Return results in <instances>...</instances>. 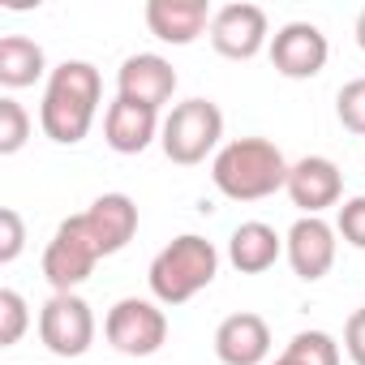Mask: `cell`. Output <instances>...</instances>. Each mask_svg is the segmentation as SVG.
Segmentation results:
<instances>
[{"mask_svg": "<svg viewBox=\"0 0 365 365\" xmlns=\"http://www.w3.org/2000/svg\"><path fill=\"white\" fill-rule=\"evenodd\" d=\"M267 52H271L275 73L288 78V82H309L331 61V43H327V35L314 22H288V26H279L271 35V48Z\"/></svg>", "mask_w": 365, "mask_h": 365, "instance_id": "cell-9", "label": "cell"}, {"mask_svg": "<svg viewBox=\"0 0 365 365\" xmlns=\"http://www.w3.org/2000/svg\"><path fill=\"white\" fill-rule=\"evenodd\" d=\"M279 258H284V237H279L271 224L245 220V224L232 228V237H228V262H232L241 275H262V271H271Z\"/></svg>", "mask_w": 365, "mask_h": 365, "instance_id": "cell-17", "label": "cell"}, {"mask_svg": "<svg viewBox=\"0 0 365 365\" xmlns=\"http://www.w3.org/2000/svg\"><path fill=\"white\" fill-rule=\"evenodd\" d=\"M116 95L133 99V103H146V108L159 112L176 95V69H172V61H163L159 52H133V56H125L120 69H116Z\"/></svg>", "mask_w": 365, "mask_h": 365, "instance_id": "cell-12", "label": "cell"}, {"mask_svg": "<svg viewBox=\"0 0 365 365\" xmlns=\"http://www.w3.org/2000/svg\"><path fill=\"white\" fill-rule=\"evenodd\" d=\"M82 220H86V228L95 232L103 258H112V254H120V250L133 241V232H138V202H133L129 194H99V198L82 211Z\"/></svg>", "mask_w": 365, "mask_h": 365, "instance_id": "cell-16", "label": "cell"}, {"mask_svg": "<svg viewBox=\"0 0 365 365\" xmlns=\"http://www.w3.org/2000/svg\"><path fill=\"white\" fill-rule=\"evenodd\" d=\"M220 142H224V112L215 99H185L176 103L168 116H163V133H159V146L172 163L180 168H194V163H207V155L215 159L220 155Z\"/></svg>", "mask_w": 365, "mask_h": 365, "instance_id": "cell-4", "label": "cell"}, {"mask_svg": "<svg viewBox=\"0 0 365 365\" xmlns=\"http://www.w3.org/2000/svg\"><path fill=\"white\" fill-rule=\"evenodd\" d=\"M211 18L215 9L207 0H146V31L172 48H185L202 31H211Z\"/></svg>", "mask_w": 365, "mask_h": 365, "instance_id": "cell-14", "label": "cell"}, {"mask_svg": "<svg viewBox=\"0 0 365 365\" xmlns=\"http://www.w3.org/2000/svg\"><path fill=\"white\" fill-rule=\"evenodd\" d=\"M215 356L224 365H267L271 361V327L262 314H228L215 327Z\"/></svg>", "mask_w": 365, "mask_h": 365, "instance_id": "cell-13", "label": "cell"}, {"mask_svg": "<svg viewBox=\"0 0 365 365\" xmlns=\"http://www.w3.org/2000/svg\"><path fill=\"white\" fill-rule=\"evenodd\" d=\"M335 232L352 245V250H365V194L348 198L335 215Z\"/></svg>", "mask_w": 365, "mask_h": 365, "instance_id": "cell-24", "label": "cell"}, {"mask_svg": "<svg viewBox=\"0 0 365 365\" xmlns=\"http://www.w3.org/2000/svg\"><path fill=\"white\" fill-rule=\"evenodd\" d=\"M335 116H339V125H344L348 133L365 138V78H352V82L339 86V95H335Z\"/></svg>", "mask_w": 365, "mask_h": 365, "instance_id": "cell-22", "label": "cell"}, {"mask_svg": "<svg viewBox=\"0 0 365 365\" xmlns=\"http://www.w3.org/2000/svg\"><path fill=\"white\" fill-rule=\"evenodd\" d=\"M22 250H26V224H22V215L14 207H5L0 211V267L18 262Z\"/></svg>", "mask_w": 365, "mask_h": 365, "instance_id": "cell-23", "label": "cell"}, {"mask_svg": "<svg viewBox=\"0 0 365 365\" xmlns=\"http://www.w3.org/2000/svg\"><path fill=\"white\" fill-rule=\"evenodd\" d=\"M31 327V309L26 297L18 288H0V348H14Z\"/></svg>", "mask_w": 365, "mask_h": 365, "instance_id": "cell-20", "label": "cell"}, {"mask_svg": "<svg viewBox=\"0 0 365 365\" xmlns=\"http://www.w3.org/2000/svg\"><path fill=\"white\" fill-rule=\"evenodd\" d=\"M39 339L52 356H86L95 344V309L78 292H52L39 309Z\"/></svg>", "mask_w": 365, "mask_h": 365, "instance_id": "cell-7", "label": "cell"}, {"mask_svg": "<svg viewBox=\"0 0 365 365\" xmlns=\"http://www.w3.org/2000/svg\"><path fill=\"white\" fill-rule=\"evenodd\" d=\"M335 237H339L335 224H327L322 215H301L284 237V258H288L292 275L305 284H318L335 267V250H339Z\"/></svg>", "mask_w": 365, "mask_h": 365, "instance_id": "cell-10", "label": "cell"}, {"mask_svg": "<svg viewBox=\"0 0 365 365\" xmlns=\"http://www.w3.org/2000/svg\"><path fill=\"white\" fill-rule=\"evenodd\" d=\"M159 133H163V120L146 103H133V99H120L116 95L108 103V112H103V142L116 155H142Z\"/></svg>", "mask_w": 365, "mask_h": 365, "instance_id": "cell-15", "label": "cell"}, {"mask_svg": "<svg viewBox=\"0 0 365 365\" xmlns=\"http://www.w3.org/2000/svg\"><path fill=\"white\" fill-rule=\"evenodd\" d=\"M99 258H103V250H99L95 232L86 228V220L69 215L43 250V279L52 284V292H78V284L91 279Z\"/></svg>", "mask_w": 365, "mask_h": 365, "instance_id": "cell-5", "label": "cell"}, {"mask_svg": "<svg viewBox=\"0 0 365 365\" xmlns=\"http://www.w3.org/2000/svg\"><path fill=\"white\" fill-rule=\"evenodd\" d=\"M344 352H348L352 365H365V305L352 309L348 322H344Z\"/></svg>", "mask_w": 365, "mask_h": 365, "instance_id": "cell-25", "label": "cell"}, {"mask_svg": "<svg viewBox=\"0 0 365 365\" xmlns=\"http://www.w3.org/2000/svg\"><path fill=\"white\" fill-rule=\"evenodd\" d=\"M26 138H31V112L14 95H5L0 99V155H18Z\"/></svg>", "mask_w": 365, "mask_h": 365, "instance_id": "cell-19", "label": "cell"}, {"mask_svg": "<svg viewBox=\"0 0 365 365\" xmlns=\"http://www.w3.org/2000/svg\"><path fill=\"white\" fill-rule=\"evenodd\" d=\"M211 48L228 61H254L262 48H271V22L262 5H250V0H232V5H220L211 18Z\"/></svg>", "mask_w": 365, "mask_h": 365, "instance_id": "cell-8", "label": "cell"}, {"mask_svg": "<svg viewBox=\"0 0 365 365\" xmlns=\"http://www.w3.org/2000/svg\"><path fill=\"white\" fill-rule=\"evenodd\" d=\"M267 365H305V361H301L297 352H288V348H284V352H279L275 361H267Z\"/></svg>", "mask_w": 365, "mask_h": 365, "instance_id": "cell-26", "label": "cell"}, {"mask_svg": "<svg viewBox=\"0 0 365 365\" xmlns=\"http://www.w3.org/2000/svg\"><path fill=\"white\" fill-rule=\"evenodd\" d=\"M215 275H220V250H215V241H207L198 232H185V237L168 241L150 258L146 284H150V297L159 305H185L202 288H211Z\"/></svg>", "mask_w": 365, "mask_h": 365, "instance_id": "cell-3", "label": "cell"}, {"mask_svg": "<svg viewBox=\"0 0 365 365\" xmlns=\"http://www.w3.org/2000/svg\"><path fill=\"white\" fill-rule=\"evenodd\" d=\"M292 163L271 138H232L220 146L211 159V180L215 190L232 202H262L279 190H288Z\"/></svg>", "mask_w": 365, "mask_h": 365, "instance_id": "cell-2", "label": "cell"}, {"mask_svg": "<svg viewBox=\"0 0 365 365\" xmlns=\"http://www.w3.org/2000/svg\"><path fill=\"white\" fill-rule=\"evenodd\" d=\"M103 99V78L91 61H61L48 73L43 86V103H39V129L61 142V146H78L99 112Z\"/></svg>", "mask_w": 365, "mask_h": 365, "instance_id": "cell-1", "label": "cell"}, {"mask_svg": "<svg viewBox=\"0 0 365 365\" xmlns=\"http://www.w3.org/2000/svg\"><path fill=\"white\" fill-rule=\"evenodd\" d=\"M292 207H301L305 215H322L327 207H339L344 198V172L335 168V159L327 155H305L292 163L288 172V190Z\"/></svg>", "mask_w": 365, "mask_h": 365, "instance_id": "cell-11", "label": "cell"}, {"mask_svg": "<svg viewBox=\"0 0 365 365\" xmlns=\"http://www.w3.org/2000/svg\"><path fill=\"white\" fill-rule=\"evenodd\" d=\"M356 48H361V52H365V9H361V14H356Z\"/></svg>", "mask_w": 365, "mask_h": 365, "instance_id": "cell-27", "label": "cell"}, {"mask_svg": "<svg viewBox=\"0 0 365 365\" xmlns=\"http://www.w3.org/2000/svg\"><path fill=\"white\" fill-rule=\"evenodd\" d=\"M48 73V56L35 39L26 35H5L0 39V86L5 91H22L35 86Z\"/></svg>", "mask_w": 365, "mask_h": 365, "instance_id": "cell-18", "label": "cell"}, {"mask_svg": "<svg viewBox=\"0 0 365 365\" xmlns=\"http://www.w3.org/2000/svg\"><path fill=\"white\" fill-rule=\"evenodd\" d=\"M288 352H297L305 365H339V344L327 331H297L288 339Z\"/></svg>", "mask_w": 365, "mask_h": 365, "instance_id": "cell-21", "label": "cell"}, {"mask_svg": "<svg viewBox=\"0 0 365 365\" xmlns=\"http://www.w3.org/2000/svg\"><path fill=\"white\" fill-rule=\"evenodd\" d=\"M103 335L120 356H155L168 344V314L159 301L120 297L103 318Z\"/></svg>", "mask_w": 365, "mask_h": 365, "instance_id": "cell-6", "label": "cell"}]
</instances>
